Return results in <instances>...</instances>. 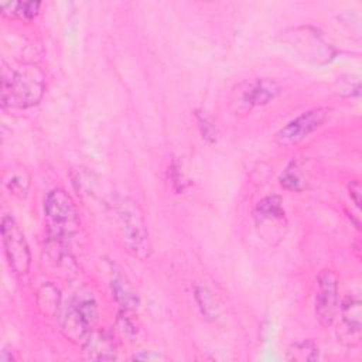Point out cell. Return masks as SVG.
<instances>
[{
  "label": "cell",
  "instance_id": "obj_5",
  "mask_svg": "<svg viewBox=\"0 0 362 362\" xmlns=\"http://www.w3.org/2000/svg\"><path fill=\"white\" fill-rule=\"evenodd\" d=\"M1 239L10 267L17 274H25L30 269V247L18 223L11 215L1 218Z\"/></svg>",
  "mask_w": 362,
  "mask_h": 362
},
{
  "label": "cell",
  "instance_id": "obj_6",
  "mask_svg": "<svg viewBox=\"0 0 362 362\" xmlns=\"http://www.w3.org/2000/svg\"><path fill=\"white\" fill-rule=\"evenodd\" d=\"M329 110L327 107H314L301 113L276 133V141L280 146L297 144L314 130H317L325 122Z\"/></svg>",
  "mask_w": 362,
  "mask_h": 362
},
{
  "label": "cell",
  "instance_id": "obj_19",
  "mask_svg": "<svg viewBox=\"0 0 362 362\" xmlns=\"http://www.w3.org/2000/svg\"><path fill=\"white\" fill-rule=\"evenodd\" d=\"M195 115V119H197V123H198V127H199V132L202 134V139L209 143V144H214L216 143L218 140V127L215 126V123L212 122V119L202 110H195L194 112Z\"/></svg>",
  "mask_w": 362,
  "mask_h": 362
},
{
  "label": "cell",
  "instance_id": "obj_15",
  "mask_svg": "<svg viewBox=\"0 0 362 362\" xmlns=\"http://www.w3.org/2000/svg\"><path fill=\"white\" fill-rule=\"evenodd\" d=\"M320 358V349L311 339L297 341L290 345L287 349V359L288 361H317Z\"/></svg>",
  "mask_w": 362,
  "mask_h": 362
},
{
  "label": "cell",
  "instance_id": "obj_10",
  "mask_svg": "<svg viewBox=\"0 0 362 362\" xmlns=\"http://www.w3.org/2000/svg\"><path fill=\"white\" fill-rule=\"evenodd\" d=\"M280 92H281V86L276 81H272L267 78L257 79L243 93V102L250 107L263 106V105H267L270 100H273Z\"/></svg>",
  "mask_w": 362,
  "mask_h": 362
},
{
  "label": "cell",
  "instance_id": "obj_7",
  "mask_svg": "<svg viewBox=\"0 0 362 362\" xmlns=\"http://www.w3.org/2000/svg\"><path fill=\"white\" fill-rule=\"evenodd\" d=\"M338 279L332 270H322L318 276L315 294V314L322 327H329L338 313Z\"/></svg>",
  "mask_w": 362,
  "mask_h": 362
},
{
  "label": "cell",
  "instance_id": "obj_9",
  "mask_svg": "<svg viewBox=\"0 0 362 362\" xmlns=\"http://www.w3.org/2000/svg\"><path fill=\"white\" fill-rule=\"evenodd\" d=\"M253 214L256 225L262 229L270 225L279 229L286 223V212L283 208V201L279 195H267L260 199Z\"/></svg>",
  "mask_w": 362,
  "mask_h": 362
},
{
  "label": "cell",
  "instance_id": "obj_16",
  "mask_svg": "<svg viewBox=\"0 0 362 362\" xmlns=\"http://www.w3.org/2000/svg\"><path fill=\"white\" fill-rule=\"evenodd\" d=\"M194 297L197 304L201 310V314L206 320H216L219 315V307L212 296V293L205 286H195L194 287Z\"/></svg>",
  "mask_w": 362,
  "mask_h": 362
},
{
  "label": "cell",
  "instance_id": "obj_14",
  "mask_svg": "<svg viewBox=\"0 0 362 362\" xmlns=\"http://www.w3.org/2000/svg\"><path fill=\"white\" fill-rule=\"evenodd\" d=\"M280 185L287 191H303L307 187L305 177L296 161H291L280 175Z\"/></svg>",
  "mask_w": 362,
  "mask_h": 362
},
{
  "label": "cell",
  "instance_id": "obj_18",
  "mask_svg": "<svg viewBox=\"0 0 362 362\" xmlns=\"http://www.w3.org/2000/svg\"><path fill=\"white\" fill-rule=\"evenodd\" d=\"M59 291L52 284H44L38 290V305L42 310V313L54 317L58 313L59 308Z\"/></svg>",
  "mask_w": 362,
  "mask_h": 362
},
{
  "label": "cell",
  "instance_id": "obj_2",
  "mask_svg": "<svg viewBox=\"0 0 362 362\" xmlns=\"http://www.w3.org/2000/svg\"><path fill=\"white\" fill-rule=\"evenodd\" d=\"M47 233L52 246H62L76 232L79 218L71 195L62 188L51 189L44 199Z\"/></svg>",
  "mask_w": 362,
  "mask_h": 362
},
{
  "label": "cell",
  "instance_id": "obj_11",
  "mask_svg": "<svg viewBox=\"0 0 362 362\" xmlns=\"http://www.w3.org/2000/svg\"><path fill=\"white\" fill-rule=\"evenodd\" d=\"M110 288L112 294L116 300V303L124 310V311H133L139 305V297L137 294L132 290L130 284L120 276H115L110 281Z\"/></svg>",
  "mask_w": 362,
  "mask_h": 362
},
{
  "label": "cell",
  "instance_id": "obj_13",
  "mask_svg": "<svg viewBox=\"0 0 362 362\" xmlns=\"http://www.w3.org/2000/svg\"><path fill=\"white\" fill-rule=\"evenodd\" d=\"M3 184L16 197L24 198L30 188V174L24 167H11V170L4 173Z\"/></svg>",
  "mask_w": 362,
  "mask_h": 362
},
{
  "label": "cell",
  "instance_id": "obj_3",
  "mask_svg": "<svg viewBox=\"0 0 362 362\" xmlns=\"http://www.w3.org/2000/svg\"><path fill=\"white\" fill-rule=\"evenodd\" d=\"M119 228L127 250L137 259L144 260L151 253V243L143 214L132 198H120L115 204Z\"/></svg>",
  "mask_w": 362,
  "mask_h": 362
},
{
  "label": "cell",
  "instance_id": "obj_22",
  "mask_svg": "<svg viewBox=\"0 0 362 362\" xmlns=\"http://www.w3.org/2000/svg\"><path fill=\"white\" fill-rule=\"evenodd\" d=\"M160 355L156 354H147V355H134V359H157Z\"/></svg>",
  "mask_w": 362,
  "mask_h": 362
},
{
  "label": "cell",
  "instance_id": "obj_4",
  "mask_svg": "<svg viewBox=\"0 0 362 362\" xmlns=\"http://www.w3.org/2000/svg\"><path fill=\"white\" fill-rule=\"evenodd\" d=\"M98 304L89 294H78L68 304L62 317V329L72 341H85L98 322Z\"/></svg>",
  "mask_w": 362,
  "mask_h": 362
},
{
  "label": "cell",
  "instance_id": "obj_12",
  "mask_svg": "<svg viewBox=\"0 0 362 362\" xmlns=\"http://www.w3.org/2000/svg\"><path fill=\"white\" fill-rule=\"evenodd\" d=\"M341 315L344 324L348 327L349 331L359 332L361 331V321H362V304L358 296L349 294L341 303Z\"/></svg>",
  "mask_w": 362,
  "mask_h": 362
},
{
  "label": "cell",
  "instance_id": "obj_21",
  "mask_svg": "<svg viewBox=\"0 0 362 362\" xmlns=\"http://www.w3.org/2000/svg\"><path fill=\"white\" fill-rule=\"evenodd\" d=\"M349 195L354 198L355 205L359 206L361 205V187H359V182L352 181L349 184Z\"/></svg>",
  "mask_w": 362,
  "mask_h": 362
},
{
  "label": "cell",
  "instance_id": "obj_17",
  "mask_svg": "<svg viewBox=\"0 0 362 362\" xmlns=\"http://www.w3.org/2000/svg\"><path fill=\"white\" fill-rule=\"evenodd\" d=\"M1 10L4 14L14 16L23 20H31L38 14L40 1H1Z\"/></svg>",
  "mask_w": 362,
  "mask_h": 362
},
{
  "label": "cell",
  "instance_id": "obj_8",
  "mask_svg": "<svg viewBox=\"0 0 362 362\" xmlns=\"http://www.w3.org/2000/svg\"><path fill=\"white\" fill-rule=\"evenodd\" d=\"M83 354L90 361H113L116 359V342L110 332L92 329L82 342Z\"/></svg>",
  "mask_w": 362,
  "mask_h": 362
},
{
  "label": "cell",
  "instance_id": "obj_1",
  "mask_svg": "<svg viewBox=\"0 0 362 362\" xmlns=\"http://www.w3.org/2000/svg\"><path fill=\"white\" fill-rule=\"evenodd\" d=\"M45 92V75L34 64L4 69L1 79L3 107L25 109L37 105Z\"/></svg>",
  "mask_w": 362,
  "mask_h": 362
},
{
  "label": "cell",
  "instance_id": "obj_20",
  "mask_svg": "<svg viewBox=\"0 0 362 362\" xmlns=\"http://www.w3.org/2000/svg\"><path fill=\"white\" fill-rule=\"evenodd\" d=\"M168 178L171 181V185L174 191L181 192L185 188V178L181 171V164L177 160H173L170 167H168Z\"/></svg>",
  "mask_w": 362,
  "mask_h": 362
}]
</instances>
